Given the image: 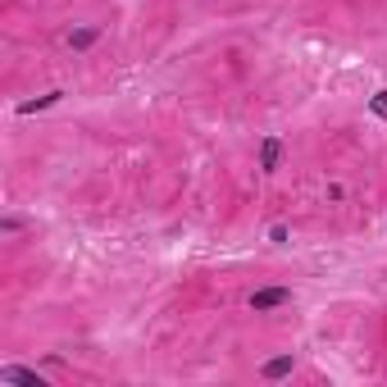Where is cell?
<instances>
[{"label": "cell", "instance_id": "cell-1", "mask_svg": "<svg viewBox=\"0 0 387 387\" xmlns=\"http://www.w3.org/2000/svg\"><path fill=\"white\" fill-rule=\"evenodd\" d=\"M288 296H292L288 288H264V292H255V296H250V310H255V314H264V310H278V305H283Z\"/></svg>", "mask_w": 387, "mask_h": 387}, {"label": "cell", "instance_id": "cell-2", "mask_svg": "<svg viewBox=\"0 0 387 387\" xmlns=\"http://www.w3.org/2000/svg\"><path fill=\"white\" fill-rule=\"evenodd\" d=\"M278 164H283V141L264 137L260 141V169H264V174H278Z\"/></svg>", "mask_w": 387, "mask_h": 387}, {"label": "cell", "instance_id": "cell-3", "mask_svg": "<svg viewBox=\"0 0 387 387\" xmlns=\"http://www.w3.org/2000/svg\"><path fill=\"white\" fill-rule=\"evenodd\" d=\"M96 37H100L96 27H78V32H69V46H73V50H87V46H96Z\"/></svg>", "mask_w": 387, "mask_h": 387}, {"label": "cell", "instance_id": "cell-4", "mask_svg": "<svg viewBox=\"0 0 387 387\" xmlns=\"http://www.w3.org/2000/svg\"><path fill=\"white\" fill-rule=\"evenodd\" d=\"M260 374H264V378H288V374H292V355H278V360H269Z\"/></svg>", "mask_w": 387, "mask_h": 387}, {"label": "cell", "instance_id": "cell-5", "mask_svg": "<svg viewBox=\"0 0 387 387\" xmlns=\"http://www.w3.org/2000/svg\"><path fill=\"white\" fill-rule=\"evenodd\" d=\"M0 378H5V383H41V378L32 374V369H19V364H10V369H0Z\"/></svg>", "mask_w": 387, "mask_h": 387}, {"label": "cell", "instance_id": "cell-6", "mask_svg": "<svg viewBox=\"0 0 387 387\" xmlns=\"http://www.w3.org/2000/svg\"><path fill=\"white\" fill-rule=\"evenodd\" d=\"M55 100H60V91H50V96H37V100H23V105H19V114H37V110H50Z\"/></svg>", "mask_w": 387, "mask_h": 387}, {"label": "cell", "instance_id": "cell-7", "mask_svg": "<svg viewBox=\"0 0 387 387\" xmlns=\"http://www.w3.org/2000/svg\"><path fill=\"white\" fill-rule=\"evenodd\" d=\"M369 110H374L378 119H387V91H374V100H369Z\"/></svg>", "mask_w": 387, "mask_h": 387}]
</instances>
